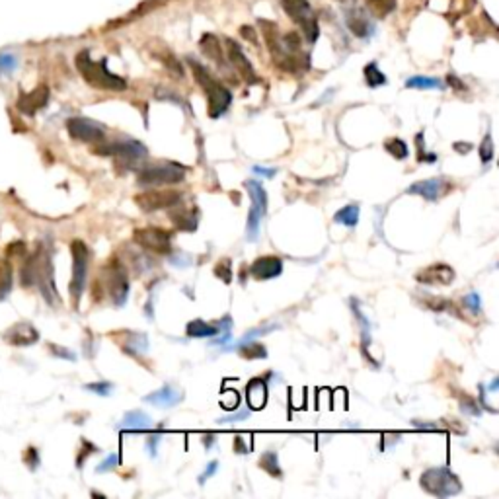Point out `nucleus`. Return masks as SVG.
Wrapping results in <instances>:
<instances>
[{
  "mask_svg": "<svg viewBox=\"0 0 499 499\" xmlns=\"http://www.w3.org/2000/svg\"><path fill=\"white\" fill-rule=\"evenodd\" d=\"M189 67H192V71H194L195 81L203 88L205 96H207V113H209V117H211V119L221 117V115L228 110L230 102H232V94L228 92L223 84L205 69L203 65H199V62L194 61V59H189Z\"/></svg>",
  "mask_w": 499,
  "mask_h": 499,
  "instance_id": "1",
  "label": "nucleus"
},
{
  "mask_svg": "<svg viewBox=\"0 0 499 499\" xmlns=\"http://www.w3.org/2000/svg\"><path fill=\"white\" fill-rule=\"evenodd\" d=\"M76 69L82 74V78L88 82L92 88L112 90V92H121L127 88L125 78L108 71L105 61H94L88 51H82L76 55Z\"/></svg>",
  "mask_w": 499,
  "mask_h": 499,
  "instance_id": "2",
  "label": "nucleus"
},
{
  "mask_svg": "<svg viewBox=\"0 0 499 499\" xmlns=\"http://www.w3.org/2000/svg\"><path fill=\"white\" fill-rule=\"evenodd\" d=\"M419 484L428 493L435 496V498H450V496L460 493V489H462L457 474H453V470L447 466L425 470L419 478Z\"/></svg>",
  "mask_w": 499,
  "mask_h": 499,
  "instance_id": "3",
  "label": "nucleus"
},
{
  "mask_svg": "<svg viewBox=\"0 0 499 499\" xmlns=\"http://www.w3.org/2000/svg\"><path fill=\"white\" fill-rule=\"evenodd\" d=\"M281 4H283V10H285L287 16L301 28L305 40L308 43H314L318 40L320 30H318L316 14L312 10V6L308 4V0H281Z\"/></svg>",
  "mask_w": 499,
  "mask_h": 499,
  "instance_id": "4",
  "label": "nucleus"
},
{
  "mask_svg": "<svg viewBox=\"0 0 499 499\" xmlns=\"http://www.w3.org/2000/svg\"><path fill=\"white\" fill-rule=\"evenodd\" d=\"M72 254V279H71V296L74 301V306L81 303L82 291L86 285V276H88V260H90V252L82 240H72L71 244Z\"/></svg>",
  "mask_w": 499,
  "mask_h": 499,
  "instance_id": "5",
  "label": "nucleus"
},
{
  "mask_svg": "<svg viewBox=\"0 0 499 499\" xmlns=\"http://www.w3.org/2000/svg\"><path fill=\"white\" fill-rule=\"evenodd\" d=\"M185 178V170L178 164H154L149 168H143L139 172L137 182L143 187H154V185H172L180 184Z\"/></svg>",
  "mask_w": 499,
  "mask_h": 499,
  "instance_id": "6",
  "label": "nucleus"
},
{
  "mask_svg": "<svg viewBox=\"0 0 499 499\" xmlns=\"http://www.w3.org/2000/svg\"><path fill=\"white\" fill-rule=\"evenodd\" d=\"M133 240H135V244H139L154 254H170L172 252V232L158 228V226L137 228L133 232Z\"/></svg>",
  "mask_w": 499,
  "mask_h": 499,
  "instance_id": "7",
  "label": "nucleus"
},
{
  "mask_svg": "<svg viewBox=\"0 0 499 499\" xmlns=\"http://www.w3.org/2000/svg\"><path fill=\"white\" fill-rule=\"evenodd\" d=\"M135 203L139 209H143L144 213H153V211L170 209L182 203V194L176 189H149L135 195Z\"/></svg>",
  "mask_w": 499,
  "mask_h": 499,
  "instance_id": "8",
  "label": "nucleus"
},
{
  "mask_svg": "<svg viewBox=\"0 0 499 499\" xmlns=\"http://www.w3.org/2000/svg\"><path fill=\"white\" fill-rule=\"evenodd\" d=\"M108 293L110 298L115 306H123L127 303V295H129V279H127V271L119 260L113 257L108 264Z\"/></svg>",
  "mask_w": 499,
  "mask_h": 499,
  "instance_id": "9",
  "label": "nucleus"
},
{
  "mask_svg": "<svg viewBox=\"0 0 499 499\" xmlns=\"http://www.w3.org/2000/svg\"><path fill=\"white\" fill-rule=\"evenodd\" d=\"M67 131L74 141H81V143H103V139H105V129L100 123L92 121L88 117L69 119Z\"/></svg>",
  "mask_w": 499,
  "mask_h": 499,
  "instance_id": "10",
  "label": "nucleus"
},
{
  "mask_svg": "<svg viewBox=\"0 0 499 499\" xmlns=\"http://www.w3.org/2000/svg\"><path fill=\"white\" fill-rule=\"evenodd\" d=\"M96 153L103 154V156H117L119 160L125 162H137V160H144L149 156V151L143 143L135 141V139H127V141H119V143L105 144L96 149Z\"/></svg>",
  "mask_w": 499,
  "mask_h": 499,
  "instance_id": "11",
  "label": "nucleus"
},
{
  "mask_svg": "<svg viewBox=\"0 0 499 499\" xmlns=\"http://www.w3.org/2000/svg\"><path fill=\"white\" fill-rule=\"evenodd\" d=\"M453 189H455V185L450 184L448 180H445V178H429V180H421V182L409 185L407 194L421 195L428 201H437L441 197L450 194Z\"/></svg>",
  "mask_w": 499,
  "mask_h": 499,
  "instance_id": "12",
  "label": "nucleus"
},
{
  "mask_svg": "<svg viewBox=\"0 0 499 499\" xmlns=\"http://www.w3.org/2000/svg\"><path fill=\"white\" fill-rule=\"evenodd\" d=\"M226 53H228V61L232 62L235 71L238 72L248 84H257V82H260V76L255 74L252 62L248 61V57H246L244 51L240 49L238 43H235L232 40H226Z\"/></svg>",
  "mask_w": 499,
  "mask_h": 499,
  "instance_id": "13",
  "label": "nucleus"
},
{
  "mask_svg": "<svg viewBox=\"0 0 499 499\" xmlns=\"http://www.w3.org/2000/svg\"><path fill=\"white\" fill-rule=\"evenodd\" d=\"M455 269L447 264H433L416 273V279L421 285H443L447 287L455 281Z\"/></svg>",
  "mask_w": 499,
  "mask_h": 499,
  "instance_id": "14",
  "label": "nucleus"
},
{
  "mask_svg": "<svg viewBox=\"0 0 499 499\" xmlns=\"http://www.w3.org/2000/svg\"><path fill=\"white\" fill-rule=\"evenodd\" d=\"M283 273V262L277 255H262L250 265V276L257 281H269Z\"/></svg>",
  "mask_w": 499,
  "mask_h": 499,
  "instance_id": "15",
  "label": "nucleus"
},
{
  "mask_svg": "<svg viewBox=\"0 0 499 499\" xmlns=\"http://www.w3.org/2000/svg\"><path fill=\"white\" fill-rule=\"evenodd\" d=\"M47 102H49V86L40 84L31 92L22 94L20 98H18V110L24 115H35L40 110H43L47 105Z\"/></svg>",
  "mask_w": 499,
  "mask_h": 499,
  "instance_id": "16",
  "label": "nucleus"
},
{
  "mask_svg": "<svg viewBox=\"0 0 499 499\" xmlns=\"http://www.w3.org/2000/svg\"><path fill=\"white\" fill-rule=\"evenodd\" d=\"M4 337L12 346H31L40 339V332L28 322H22V324L12 326Z\"/></svg>",
  "mask_w": 499,
  "mask_h": 499,
  "instance_id": "17",
  "label": "nucleus"
},
{
  "mask_svg": "<svg viewBox=\"0 0 499 499\" xmlns=\"http://www.w3.org/2000/svg\"><path fill=\"white\" fill-rule=\"evenodd\" d=\"M144 400L156 407H174L184 400V392L174 387H164L153 392V394L144 396Z\"/></svg>",
  "mask_w": 499,
  "mask_h": 499,
  "instance_id": "18",
  "label": "nucleus"
},
{
  "mask_svg": "<svg viewBox=\"0 0 499 499\" xmlns=\"http://www.w3.org/2000/svg\"><path fill=\"white\" fill-rule=\"evenodd\" d=\"M170 221L172 224L178 228V230H185V232H194L197 228V211L195 209H187V207H182L178 203L176 209L170 211Z\"/></svg>",
  "mask_w": 499,
  "mask_h": 499,
  "instance_id": "19",
  "label": "nucleus"
},
{
  "mask_svg": "<svg viewBox=\"0 0 499 499\" xmlns=\"http://www.w3.org/2000/svg\"><path fill=\"white\" fill-rule=\"evenodd\" d=\"M246 398L250 409H264L267 404V384L264 378H252L246 387Z\"/></svg>",
  "mask_w": 499,
  "mask_h": 499,
  "instance_id": "20",
  "label": "nucleus"
},
{
  "mask_svg": "<svg viewBox=\"0 0 499 499\" xmlns=\"http://www.w3.org/2000/svg\"><path fill=\"white\" fill-rule=\"evenodd\" d=\"M151 418L141 412V409H133V412H127L125 414V418L123 421L119 423V428L121 429H131V431H144V429L151 428Z\"/></svg>",
  "mask_w": 499,
  "mask_h": 499,
  "instance_id": "21",
  "label": "nucleus"
},
{
  "mask_svg": "<svg viewBox=\"0 0 499 499\" xmlns=\"http://www.w3.org/2000/svg\"><path fill=\"white\" fill-rule=\"evenodd\" d=\"M199 47H201V51H203L209 59H213L217 65H223L224 67L223 49H221V43H219V40L214 37L213 33H205L201 41H199Z\"/></svg>",
  "mask_w": 499,
  "mask_h": 499,
  "instance_id": "22",
  "label": "nucleus"
},
{
  "mask_svg": "<svg viewBox=\"0 0 499 499\" xmlns=\"http://www.w3.org/2000/svg\"><path fill=\"white\" fill-rule=\"evenodd\" d=\"M125 336L129 337L127 341H119V346L125 353H129L133 357H139L143 351H146V336L143 334H135V332H125Z\"/></svg>",
  "mask_w": 499,
  "mask_h": 499,
  "instance_id": "23",
  "label": "nucleus"
},
{
  "mask_svg": "<svg viewBox=\"0 0 499 499\" xmlns=\"http://www.w3.org/2000/svg\"><path fill=\"white\" fill-rule=\"evenodd\" d=\"M236 351H238V355L242 357V359H248V361H255V359H265L267 357V349L260 341H250V344L248 341H240L236 346Z\"/></svg>",
  "mask_w": 499,
  "mask_h": 499,
  "instance_id": "24",
  "label": "nucleus"
},
{
  "mask_svg": "<svg viewBox=\"0 0 499 499\" xmlns=\"http://www.w3.org/2000/svg\"><path fill=\"white\" fill-rule=\"evenodd\" d=\"M246 187H248V194L252 199V207L260 209L264 214L267 213V194H265L262 184L255 182V180H250V182H246Z\"/></svg>",
  "mask_w": 499,
  "mask_h": 499,
  "instance_id": "25",
  "label": "nucleus"
},
{
  "mask_svg": "<svg viewBox=\"0 0 499 499\" xmlns=\"http://www.w3.org/2000/svg\"><path fill=\"white\" fill-rule=\"evenodd\" d=\"M185 334L189 337H211L219 334V326H213V324L203 322V320H192L185 326Z\"/></svg>",
  "mask_w": 499,
  "mask_h": 499,
  "instance_id": "26",
  "label": "nucleus"
},
{
  "mask_svg": "<svg viewBox=\"0 0 499 499\" xmlns=\"http://www.w3.org/2000/svg\"><path fill=\"white\" fill-rule=\"evenodd\" d=\"M260 468L267 472L269 476H273V478H283V470L279 466V459H277V453L273 450H267L264 453L262 457H260Z\"/></svg>",
  "mask_w": 499,
  "mask_h": 499,
  "instance_id": "27",
  "label": "nucleus"
},
{
  "mask_svg": "<svg viewBox=\"0 0 499 499\" xmlns=\"http://www.w3.org/2000/svg\"><path fill=\"white\" fill-rule=\"evenodd\" d=\"M421 303L428 306L431 312H445V310H450L448 314H459V310L455 308V305H450L448 301L441 298V296L421 295Z\"/></svg>",
  "mask_w": 499,
  "mask_h": 499,
  "instance_id": "28",
  "label": "nucleus"
},
{
  "mask_svg": "<svg viewBox=\"0 0 499 499\" xmlns=\"http://www.w3.org/2000/svg\"><path fill=\"white\" fill-rule=\"evenodd\" d=\"M334 221L346 226H355L359 223V205H346L344 209L337 211Z\"/></svg>",
  "mask_w": 499,
  "mask_h": 499,
  "instance_id": "29",
  "label": "nucleus"
},
{
  "mask_svg": "<svg viewBox=\"0 0 499 499\" xmlns=\"http://www.w3.org/2000/svg\"><path fill=\"white\" fill-rule=\"evenodd\" d=\"M407 88H418V90H435V88H443V82L439 78H431V76H412L406 82Z\"/></svg>",
  "mask_w": 499,
  "mask_h": 499,
  "instance_id": "30",
  "label": "nucleus"
},
{
  "mask_svg": "<svg viewBox=\"0 0 499 499\" xmlns=\"http://www.w3.org/2000/svg\"><path fill=\"white\" fill-rule=\"evenodd\" d=\"M384 149H387V153H390V156H394L396 160H404V158H407V154H409L407 144L404 143L402 139H398V137L387 139V141H384Z\"/></svg>",
  "mask_w": 499,
  "mask_h": 499,
  "instance_id": "31",
  "label": "nucleus"
},
{
  "mask_svg": "<svg viewBox=\"0 0 499 499\" xmlns=\"http://www.w3.org/2000/svg\"><path fill=\"white\" fill-rule=\"evenodd\" d=\"M365 81L371 88H377V86H382V84H387V76L382 74V72L378 71V67L375 62H371L365 67Z\"/></svg>",
  "mask_w": 499,
  "mask_h": 499,
  "instance_id": "32",
  "label": "nucleus"
},
{
  "mask_svg": "<svg viewBox=\"0 0 499 499\" xmlns=\"http://www.w3.org/2000/svg\"><path fill=\"white\" fill-rule=\"evenodd\" d=\"M12 287V265L8 262H0V296L6 295Z\"/></svg>",
  "mask_w": 499,
  "mask_h": 499,
  "instance_id": "33",
  "label": "nucleus"
},
{
  "mask_svg": "<svg viewBox=\"0 0 499 499\" xmlns=\"http://www.w3.org/2000/svg\"><path fill=\"white\" fill-rule=\"evenodd\" d=\"M238 404H240V396L236 390H224L221 394V407L226 409V412H235L238 409Z\"/></svg>",
  "mask_w": 499,
  "mask_h": 499,
  "instance_id": "34",
  "label": "nucleus"
},
{
  "mask_svg": "<svg viewBox=\"0 0 499 499\" xmlns=\"http://www.w3.org/2000/svg\"><path fill=\"white\" fill-rule=\"evenodd\" d=\"M214 276L219 277L223 283H232V267H230V262L228 260H221L219 264L214 265Z\"/></svg>",
  "mask_w": 499,
  "mask_h": 499,
  "instance_id": "35",
  "label": "nucleus"
},
{
  "mask_svg": "<svg viewBox=\"0 0 499 499\" xmlns=\"http://www.w3.org/2000/svg\"><path fill=\"white\" fill-rule=\"evenodd\" d=\"M480 160H482V164H489L493 160V141H491V135H486V139L480 144Z\"/></svg>",
  "mask_w": 499,
  "mask_h": 499,
  "instance_id": "36",
  "label": "nucleus"
},
{
  "mask_svg": "<svg viewBox=\"0 0 499 499\" xmlns=\"http://www.w3.org/2000/svg\"><path fill=\"white\" fill-rule=\"evenodd\" d=\"M416 144H418V160L419 162H428V164H433L437 162V154L435 153H425L423 151V133H419L418 137H416Z\"/></svg>",
  "mask_w": 499,
  "mask_h": 499,
  "instance_id": "37",
  "label": "nucleus"
},
{
  "mask_svg": "<svg viewBox=\"0 0 499 499\" xmlns=\"http://www.w3.org/2000/svg\"><path fill=\"white\" fill-rule=\"evenodd\" d=\"M460 407H462V412H466L470 416H480V406L472 396L460 394Z\"/></svg>",
  "mask_w": 499,
  "mask_h": 499,
  "instance_id": "38",
  "label": "nucleus"
},
{
  "mask_svg": "<svg viewBox=\"0 0 499 499\" xmlns=\"http://www.w3.org/2000/svg\"><path fill=\"white\" fill-rule=\"evenodd\" d=\"M462 303H464V306L468 308L472 314H480V310H482V303H480L478 293H468V295H464Z\"/></svg>",
  "mask_w": 499,
  "mask_h": 499,
  "instance_id": "39",
  "label": "nucleus"
},
{
  "mask_svg": "<svg viewBox=\"0 0 499 499\" xmlns=\"http://www.w3.org/2000/svg\"><path fill=\"white\" fill-rule=\"evenodd\" d=\"M86 390H90V392H94V394H100V396H110L112 394V390H113V384L112 382H92V384H86Z\"/></svg>",
  "mask_w": 499,
  "mask_h": 499,
  "instance_id": "40",
  "label": "nucleus"
},
{
  "mask_svg": "<svg viewBox=\"0 0 499 499\" xmlns=\"http://www.w3.org/2000/svg\"><path fill=\"white\" fill-rule=\"evenodd\" d=\"M367 2L371 4L373 10L380 12V14L392 12L394 10V4H396V0H367Z\"/></svg>",
  "mask_w": 499,
  "mask_h": 499,
  "instance_id": "41",
  "label": "nucleus"
},
{
  "mask_svg": "<svg viewBox=\"0 0 499 499\" xmlns=\"http://www.w3.org/2000/svg\"><path fill=\"white\" fill-rule=\"evenodd\" d=\"M92 453H98V447L92 445L90 441H82V450L81 455H78V459H76V466H82L84 464V460L88 459Z\"/></svg>",
  "mask_w": 499,
  "mask_h": 499,
  "instance_id": "42",
  "label": "nucleus"
},
{
  "mask_svg": "<svg viewBox=\"0 0 499 499\" xmlns=\"http://www.w3.org/2000/svg\"><path fill=\"white\" fill-rule=\"evenodd\" d=\"M14 69H16L14 55H0V74H2V72H12Z\"/></svg>",
  "mask_w": 499,
  "mask_h": 499,
  "instance_id": "43",
  "label": "nucleus"
},
{
  "mask_svg": "<svg viewBox=\"0 0 499 499\" xmlns=\"http://www.w3.org/2000/svg\"><path fill=\"white\" fill-rule=\"evenodd\" d=\"M117 464H119V457H117V455H110V457H108V459L103 460L102 464L98 466V472H100V474H103V472H110V470L115 468Z\"/></svg>",
  "mask_w": 499,
  "mask_h": 499,
  "instance_id": "44",
  "label": "nucleus"
},
{
  "mask_svg": "<svg viewBox=\"0 0 499 499\" xmlns=\"http://www.w3.org/2000/svg\"><path fill=\"white\" fill-rule=\"evenodd\" d=\"M24 460H26V464L30 466L31 470L35 468L37 464H40V455H37V450L33 447H30L26 450V455H24Z\"/></svg>",
  "mask_w": 499,
  "mask_h": 499,
  "instance_id": "45",
  "label": "nucleus"
},
{
  "mask_svg": "<svg viewBox=\"0 0 499 499\" xmlns=\"http://www.w3.org/2000/svg\"><path fill=\"white\" fill-rule=\"evenodd\" d=\"M217 470H219V462H217V460H213V462H209V464H207V468H205L203 474L199 476V484L203 486V484H205V482H207V480L213 478L214 474H217Z\"/></svg>",
  "mask_w": 499,
  "mask_h": 499,
  "instance_id": "46",
  "label": "nucleus"
},
{
  "mask_svg": "<svg viewBox=\"0 0 499 499\" xmlns=\"http://www.w3.org/2000/svg\"><path fill=\"white\" fill-rule=\"evenodd\" d=\"M250 416V409H244V412H236V414H232L230 418H223V419H219V423H223V425H226V423H235V421H240V419H246Z\"/></svg>",
  "mask_w": 499,
  "mask_h": 499,
  "instance_id": "47",
  "label": "nucleus"
},
{
  "mask_svg": "<svg viewBox=\"0 0 499 499\" xmlns=\"http://www.w3.org/2000/svg\"><path fill=\"white\" fill-rule=\"evenodd\" d=\"M158 443H160V435H151L146 439V448L151 453V457H156V448H158Z\"/></svg>",
  "mask_w": 499,
  "mask_h": 499,
  "instance_id": "48",
  "label": "nucleus"
},
{
  "mask_svg": "<svg viewBox=\"0 0 499 499\" xmlns=\"http://www.w3.org/2000/svg\"><path fill=\"white\" fill-rule=\"evenodd\" d=\"M235 453H238V455L250 453V447L244 443V437H242V435H238V437L235 439Z\"/></svg>",
  "mask_w": 499,
  "mask_h": 499,
  "instance_id": "49",
  "label": "nucleus"
},
{
  "mask_svg": "<svg viewBox=\"0 0 499 499\" xmlns=\"http://www.w3.org/2000/svg\"><path fill=\"white\" fill-rule=\"evenodd\" d=\"M254 172L257 176H265V178H273L277 174V168H264V166H254Z\"/></svg>",
  "mask_w": 499,
  "mask_h": 499,
  "instance_id": "50",
  "label": "nucleus"
},
{
  "mask_svg": "<svg viewBox=\"0 0 499 499\" xmlns=\"http://www.w3.org/2000/svg\"><path fill=\"white\" fill-rule=\"evenodd\" d=\"M414 428L423 429V431H435V429H439L441 425H439V423H425V421H419V419H416V421H414Z\"/></svg>",
  "mask_w": 499,
  "mask_h": 499,
  "instance_id": "51",
  "label": "nucleus"
},
{
  "mask_svg": "<svg viewBox=\"0 0 499 499\" xmlns=\"http://www.w3.org/2000/svg\"><path fill=\"white\" fill-rule=\"evenodd\" d=\"M51 351H53V353H57V355L67 357V359H74V353H71V351H67V349H61V347L51 346Z\"/></svg>",
  "mask_w": 499,
  "mask_h": 499,
  "instance_id": "52",
  "label": "nucleus"
},
{
  "mask_svg": "<svg viewBox=\"0 0 499 499\" xmlns=\"http://www.w3.org/2000/svg\"><path fill=\"white\" fill-rule=\"evenodd\" d=\"M455 151L460 154H464V153H470L472 151V144L470 143H457L455 144Z\"/></svg>",
  "mask_w": 499,
  "mask_h": 499,
  "instance_id": "53",
  "label": "nucleus"
},
{
  "mask_svg": "<svg viewBox=\"0 0 499 499\" xmlns=\"http://www.w3.org/2000/svg\"><path fill=\"white\" fill-rule=\"evenodd\" d=\"M240 31H242V35H246V37H248V40H252V41H254V43H257V41H255L254 30H250V28H248V26H246V28H242V30H240Z\"/></svg>",
  "mask_w": 499,
  "mask_h": 499,
  "instance_id": "54",
  "label": "nucleus"
},
{
  "mask_svg": "<svg viewBox=\"0 0 499 499\" xmlns=\"http://www.w3.org/2000/svg\"><path fill=\"white\" fill-rule=\"evenodd\" d=\"M213 441H214L213 433H207V435H205V447H211V443H213Z\"/></svg>",
  "mask_w": 499,
  "mask_h": 499,
  "instance_id": "55",
  "label": "nucleus"
},
{
  "mask_svg": "<svg viewBox=\"0 0 499 499\" xmlns=\"http://www.w3.org/2000/svg\"><path fill=\"white\" fill-rule=\"evenodd\" d=\"M341 4H344V8H351V6H355V0H339Z\"/></svg>",
  "mask_w": 499,
  "mask_h": 499,
  "instance_id": "56",
  "label": "nucleus"
}]
</instances>
